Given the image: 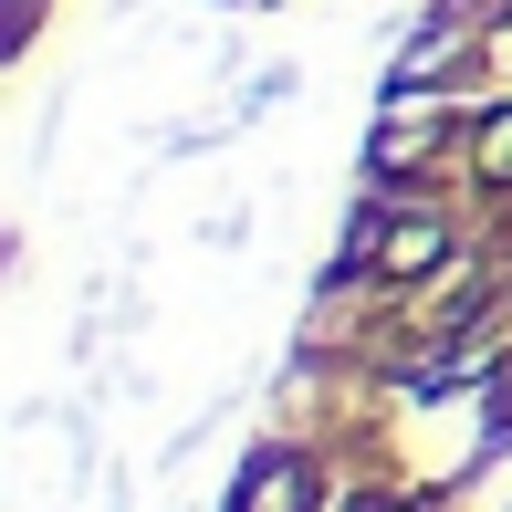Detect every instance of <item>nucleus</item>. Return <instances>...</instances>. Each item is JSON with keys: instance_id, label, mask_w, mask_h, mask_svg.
I'll return each mask as SVG.
<instances>
[{"instance_id": "f257e3e1", "label": "nucleus", "mask_w": 512, "mask_h": 512, "mask_svg": "<svg viewBox=\"0 0 512 512\" xmlns=\"http://www.w3.org/2000/svg\"><path fill=\"white\" fill-rule=\"evenodd\" d=\"M241 512H314V471L304 460H262V481H241Z\"/></svg>"}, {"instance_id": "f03ea898", "label": "nucleus", "mask_w": 512, "mask_h": 512, "mask_svg": "<svg viewBox=\"0 0 512 512\" xmlns=\"http://www.w3.org/2000/svg\"><path fill=\"white\" fill-rule=\"evenodd\" d=\"M377 262H387V272H429V262H439V220H408V230H387V241H377Z\"/></svg>"}, {"instance_id": "7ed1b4c3", "label": "nucleus", "mask_w": 512, "mask_h": 512, "mask_svg": "<svg viewBox=\"0 0 512 512\" xmlns=\"http://www.w3.org/2000/svg\"><path fill=\"white\" fill-rule=\"evenodd\" d=\"M408 157H429V126H408V115L377 126V168H408Z\"/></svg>"}, {"instance_id": "20e7f679", "label": "nucleus", "mask_w": 512, "mask_h": 512, "mask_svg": "<svg viewBox=\"0 0 512 512\" xmlns=\"http://www.w3.org/2000/svg\"><path fill=\"white\" fill-rule=\"evenodd\" d=\"M481 168L512 178V115H492V126H481Z\"/></svg>"}]
</instances>
